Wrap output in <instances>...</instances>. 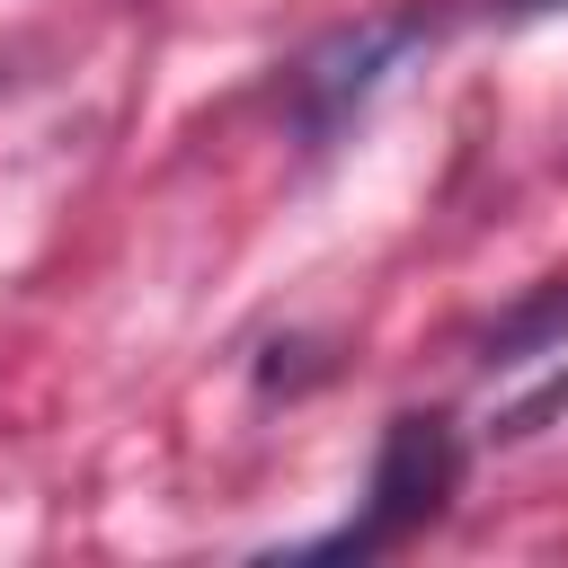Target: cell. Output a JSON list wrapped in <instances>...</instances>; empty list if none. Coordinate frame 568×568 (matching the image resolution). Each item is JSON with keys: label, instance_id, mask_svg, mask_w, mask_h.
Here are the masks:
<instances>
[{"label": "cell", "instance_id": "obj_1", "mask_svg": "<svg viewBox=\"0 0 568 568\" xmlns=\"http://www.w3.org/2000/svg\"><path fill=\"white\" fill-rule=\"evenodd\" d=\"M462 470H470L462 426H453L444 408H399V417L382 426V444H373V470H364L355 515H346L337 532H320L311 550H328V559H346V550L373 559V550L417 541V532L444 524V506L462 497Z\"/></svg>", "mask_w": 568, "mask_h": 568}, {"label": "cell", "instance_id": "obj_2", "mask_svg": "<svg viewBox=\"0 0 568 568\" xmlns=\"http://www.w3.org/2000/svg\"><path fill=\"white\" fill-rule=\"evenodd\" d=\"M426 36H435L426 9H373V18L328 27L320 44H302V53L284 62V124H293V142H302V151H328V142L399 80V62H408Z\"/></svg>", "mask_w": 568, "mask_h": 568}, {"label": "cell", "instance_id": "obj_3", "mask_svg": "<svg viewBox=\"0 0 568 568\" xmlns=\"http://www.w3.org/2000/svg\"><path fill=\"white\" fill-rule=\"evenodd\" d=\"M559 346H568V275H559V284H532V293L479 337V364H488V373H515V364L559 355Z\"/></svg>", "mask_w": 568, "mask_h": 568}, {"label": "cell", "instance_id": "obj_4", "mask_svg": "<svg viewBox=\"0 0 568 568\" xmlns=\"http://www.w3.org/2000/svg\"><path fill=\"white\" fill-rule=\"evenodd\" d=\"M568 0H479V18H497V27H524V18H559Z\"/></svg>", "mask_w": 568, "mask_h": 568}]
</instances>
